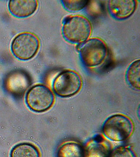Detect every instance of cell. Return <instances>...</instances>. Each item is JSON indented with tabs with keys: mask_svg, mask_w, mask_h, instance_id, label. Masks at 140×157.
<instances>
[{
	"mask_svg": "<svg viewBox=\"0 0 140 157\" xmlns=\"http://www.w3.org/2000/svg\"><path fill=\"white\" fill-rule=\"evenodd\" d=\"M134 126L130 118L115 114L108 118L103 126L104 137L114 141H126L133 134Z\"/></svg>",
	"mask_w": 140,
	"mask_h": 157,
	"instance_id": "1",
	"label": "cell"
},
{
	"mask_svg": "<svg viewBox=\"0 0 140 157\" xmlns=\"http://www.w3.org/2000/svg\"><path fill=\"white\" fill-rule=\"evenodd\" d=\"M90 21L84 16L75 15L65 18L62 34L66 40L74 44L82 43L87 40L91 33Z\"/></svg>",
	"mask_w": 140,
	"mask_h": 157,
	"instance_id": "2",
	"label": "cell"
},
{
	"mask_svg": "<svg viewBox=\"0 0 140 157\" xmlns=\"http://www.w3.org/2000/svg\"><path fill=\"white\" fill-rule=\"evenodd\" d=\"M81 61L87 67H94L103 63L108 55L107 46L103 40L94 38L89 39L79 48Z\"/></svg>",
	"mask_w": 140,
	"mask_h": 157,
	"instance_id": "3",
	"label": "cell"
},
{
	"mask_svg": "<svg viewBox=\"0 0 140 157\" xmlns=\"http://www.w3.org/2000/svg\"><path fill=\"white\" fill-rule=\"evenodd\" d=\"M55 97L49 88L43 84H36L27 91L25 102L27 106L35 112L41 113L52 107Z\"/></svg>",
	"mask_w": 140,
	"mask_h": 157,
	"instance_id": "4",
	"label": "cell"
},
{
	"mask_svg": "<svg viewBox=\"0 0 140 157\" xmlns=\"http://www.w3.org/2000/svg\"><path fill=\"white\" fill-rule=\"evenodd\" d=\"M39 48L40 41L37 37L29 32L18 34L13 39L11 45L13 55L22 61L29 60L34 57Z\"/></svg>",
	"mask_w": 140,
	"mask_h": 157,
	"instance_id": "5",
	"label": "cell"
},
{
	"mask_svg": "<svg viewBox=\"0 0 140 157\" xmlns=\"http://www.w3.org/2000/svg\"><path fill=\"white\" fill-rule=\"evenodd\" d=\"M81 86L82 80L79 74L69 70L59 73L52 84L55 93L62 98H68L77 94Z\"/></svg>",
	"mask_w": 140,
	"mask_h": 157,
	"instance_id": "6",
	"label": "cell"
},
{
	"mask_svg": "<svg viewBox=\"0 0 140 157\" xmlns=\"http://www.w3.org/2000/svg\"><path fill=\"white\" fill-rule=\"evenodd\" d=\"M84 149V157H108L112 146L103 135H98L89 140Z\"/></svg>",
	"mask_w": 140,
	"mask_h": 157,
	"instance_id": "7",
	"label": "cell"
},
{
	"mask_svg": "<svg viewBox=\"0 0 140 157\" xmlns=\"http://www.w3.org/2000/svg\"><path fill=\"white\" fill-rule=\"evenodd\" d=\"M137 2L134 0H111L108 2V9L114 18L125 20L134 12Z\"/></svg>",
	"mask_w": 140,
	"mask_h": 157,
	"instance_id": "8",
	"label": "cell"
},
{
	"mask_svg": "<svg viewBox=\"0 0 140 157\" xmlns=\"http://www.w3.org/2000/svg\"><path fill=\"white\" fill-rule=\"evenodd\" d=\"M36 0H11L8 9L13 16L18 18H26L33 14L37 9Z\"/></svg>",
	"mask_w": 140,
	"mask_h": 157,
	"instance_id": "9",
	"label": "cell"
},
{
	"mask_svg": "<svg viewBox=\"0 0 140 157\" xmlns=\"http://www.w3.org/2000/svg\"><path fill=\"white\" fill-rule=\"evenodd\" d=\"M56 157H84V146L77 141H66L58 148Z\"/></svg>",
	"mask_w": 140,
	"mask_h": 157,
	"instance_id": "10",
	"label": "cell"
},
{
	"mask_svg": "<svg viewBox=\"0 0 140 157\" xmlns=\"http://www.w3.org/2000/svg\"><path fill=\"white\" fill-rule=\"evenodd\" d=\"M11 157H41L37 147L30 143H21L16 145L11 152Z\"/></svg>",
	"mask_w": 140,
	"mask_h": 157,
	"instance_id": "11",
	"label": "cell"
},
{
	"mask_svg": "<svg viewBox=\"0 0 140 157\" xmlns=\"http://www.w3.org/2000/svg\"><path fill=\"white\" fill-rule=\"evenodd\" d=\"M140 61L135 60L129 67L126 73V79L131 87L139 90L140 83Z\"/></svg>",
	"mask_w": 140,
	"mask_h": 157,
	"instance_id": "12",
	"label": "cell"
},
{
	"mask_svg": "<svg viewBox=\"0 0 140 157\" xmlns=\"http://www.w3.org/2000/svg\"><path fill=\"white\" fill-rule=\"evenodd\" d=\"M88 1L86 0H68L61 1L64 7L67 11L70 12H77L84 9L88 4Z\"/></svg>",
	"mask_w": 140,
	"mask_h": 157,
	"instance_id": "13",
	"label": "cell"
},
{
	"mask_svg": "<svg viewBox=\"0 0 140 157\" xmlns=\"http://www.w3.org/2000/svg\"><path fill=\"white\" fill-rule=\"evenodd\" d=\"M108 157H137V155L131 147L121 146L112 150Z\"/></svg>",
	"mask_w": 140,
	"mask_h": 157,
	"instance_id": "14",
	"label": "cell"
}]
</instances>
